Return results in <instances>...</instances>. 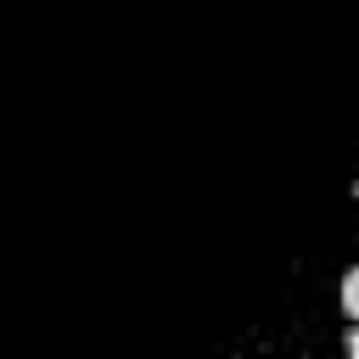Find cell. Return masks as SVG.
I'll use <instances>...</instances> for the list:
<instances>
[{
	"label": "cell",
	"mask_w": 359,
	"mask_h": 359,
	"mask_svg": "<svg viewBox=\"0 0 359 359\" xmlns=\"http://www.w3.org/2000/svg\"><path fill=\"white\" fill-rule=\"evenodd\" d=\"M348 359H359V325L348 331Z\"/></svg>",
	"instance_id": "2"
},
{
	"label": "cell",
	"mask_w": 359,
	"mask_h": 359,
	"mask_svg": "<svg viewBox=\"0 0 359 359\" xmlns=\"http://www.w3.org/2000/svg\"><path fill=\"white\" fill-rule=\"evenodd\" d=\"M342 309L359 320V269H348V275H342Z\"/></svg>",
	"instance_id": "1"
}]
</instances>
